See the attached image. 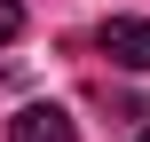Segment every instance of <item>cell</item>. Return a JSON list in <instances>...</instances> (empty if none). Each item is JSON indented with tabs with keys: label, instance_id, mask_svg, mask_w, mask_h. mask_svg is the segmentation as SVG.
<instances>
[{
	"label": "cell",
	"instance_id": "1",
	"mask_svg": "<svg viewBox=\"0 0 150 142\" xmlns=\"http://www.w3.org/2000/svg\"><path fill=\"white\" fill-rule=\"evenodd\" d=\"M95 47H103L111 63H127V71H150V16H111V24L95 32Z\"/></svg>",
	"mask_w": 150,
	"mask_h": 142
},
{
	"label": "cell",
	"instance_id": "2",
	"mask_svg": "<svg viewBox=\"0 0 150 142\" xmlns=\"http://www.w3.org/2000/svg\"><path fill=\"white\" fill-rule=\"evenodd\" d=\"M8 142H79V126H71V111H55V103H24V111L8 119Z\"/></svg>",
	"mask_w": 150,
	"mask_h": 142
},
{
	"label": "cell",
	"instance_id": "3",
	"mask_svg": "<svg viewBox=\"0 0 150 142\" xmlns=\"http://www.w3.org/2000/svg\"><path fill=\"white\" fill-rule=\"evenodd\" d=\"M16 32H24V0H0V47H8Z\"/></svg>",
	"mask_w": 150,
	"mask_h": 142
},
{
	"label": "cell",
	"instance_id": "4",
	"mask_svg": "<svg viewBox=\"0 0 150 142\" xmlns=\"http://www.w3.org/2000/svg\"><path fill=\"white\" fill-rule=\"evenodd\" d=\"M142 142H150V134H142Z\"/></svg>",
	"mask_w": 150,
	"mask_h": 142
}]
</instances>
